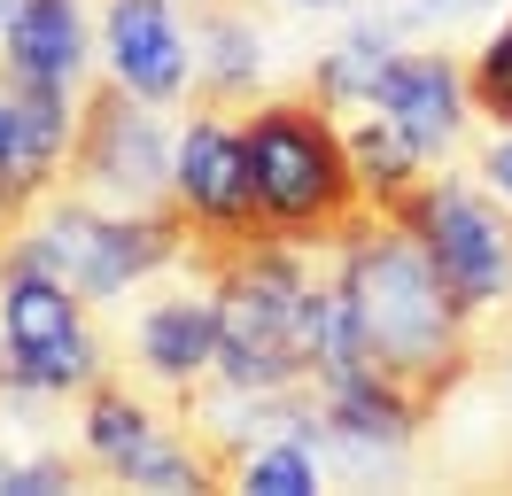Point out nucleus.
I'll use <instances>...</instances> for the list:
<instances>
[{
	"mask_svg": "<svg viewBox=\"0 0 512 496\" xmlns=\"http://www.w3.org/2000/svg\"><path fill=\"white\" fill-rule=\"evenodd\" d=\"M0 365H8V334H0Z\"/></svg>",
	"mask_w": 512,
	"mask_h": 496,
	"instance_id": "18",
	"label": "nucleus"
},
{
	"mask_svg": "<svg viewBox=\"0 0 512 496\" xmlns=\"http://www.w3.org/2000/svg\"><path fill=\"white\" fill-rule=\"evenodd\" d=\"M295 8H342V0H295Z\"/></svg>",
	"mask_w": 512,
	"mask_h": 496,
	"instance_id": "17",
	"label": "nucleus"
},
{
	"mask_svg": "<svg viewBox=\"0 0 512 496\" xmlns=\"http://www.w3.org/2000/svg\"><path fill=\"white\" fill-rule=\"evenodd\" d=\"M233 109H194L171 155V202L187 210V241H218V233H272L256 217V179H249V140Z\"/></svg>",
	"mask_w": 512,
	"mask_h": 496,
	"instance_id": "6",
	"label": "nucleus"
},
{
	"mask_svg": "<svg viewBox=\"0 0 512 496\" xmlns=\"http://www.w3.org/2000/svg\"><path fill=\"white\" fill-rule=\"evenodd\" d=\"M140 365L171 380L179 396L202 388L210 372H218V295L202 287V295H171V303H148L140 310Z\"/></svg>",
	"mask_w": 512,
	"mask_h": 496,
	"instance_id": "10",
	"label": "nucleus"
},
{
	"mask_svg": "<svg viewBox=\"0 0 512 496\" xmlns=\"http://www.w3.org/2000/svg\"><path fill=\"white\" fill-rule=\"evenodd\" d=\"M187 47H194V109H249L264 78V24L241 0H187Z\"/></svg>",
	"mask_w": 512,
	"mask_h": 496,
	"instance_id": "8",
	"label": "nucleus"
},
{
	"mask_svg": "<svg viewBox=\"0 0 512 496\" xmlns=\"http://www.w3.org/2000/svg\"><path fill=\"white\" fill-rule=\"evenodd\" d=\"M481 179H489V194H497V202H512V140H497V148L481 155Z\"/></svg>",
	"mask_w": 512,
	"mask_h": 496,
	"instance_id": "15",
	"label": "nucleus"
},
{
	"mask_svg": "<svg viewBox=\"0 0 512 496\" xmlns=\"http://www.w3.org/2000/svg\"><path fill=\"white\" fill-rule=\"evenodd\" d=\"M101 55L148 101H179L194 78V47H187V16L179 0H109L101 16Z\"/></svg>",
	"mask_w": 512,
	"mask_h": 496,
	"instance_id": "7",
	"label": "nucleus"
},
{
	"mask_svg": "<svg viewBox=\"0 0 512 496\" xmlns=\"http://www.w3.org/2000/svg\"><path fill=\"white\" fill-rule=\"evenodd\" d=\"M171 155L179 140L163 132L156 101L132 93L117 70L78 101V132L63 155V186L109 210H163L171 202Z\"/></svg>",
	"mask_w": 512,
	"mask_h": 496,
	"instance_id": "3",
	"label": "nucleus"
},
{
	"mask_svg": "<svg viewBox=\"0 0 512 496\" xmlns=\"http://www.w3.org/2000/svg\"><path fill=\"white\" fill-rule=\"evenodd\" d=\"M466 93H474V117L512 124V8H505V24L481 39V55L466 62Z\"/></svg>",
	"mask_w": 512,
	"mask_h": 496,
	"instance_id": "13",
	"label": "nucleus"
},
{
	"mask_svg": "<svg viewBox=\"0 0 512 496\" xmlns=\"http://www.w3.org/2000/svg\"><path fill=\"white\" fill-rule=\"evenodd\" d=\"M78 287H63L55 272L32 264H0V334H8V365L0 388L8 396H86L101 380V349L78 318Z\"/></svg>",
	"mask_w": 512,
	"mask_h": 496,
	"instance_id": "5",
	"label": "nucleus"
},
{
	"mask_svg": "<svg viewBox=\"0 0 512 496\" xmlns=\"http://www.w3.org/2000/svg\"><path fill=\"white\" fill-rule=\"evenodd\" d=\"M388 217L412 225L419 241H427L443 287L458 295V310H466L474 326L497 318V310H512V217L497 210L481 186L427 179V171H419V179L388 202Z\"/></svg>",
	"mask_w": 512,
	"mask_h": 496,
	"instance_id": "4",
	"label": "nucleus"
},
{
	"mask_svg": "<svg viewBox=\"0 0 512 496\" xmlns=\"http://www.w3.org/2000/svg\"><path fill=\"white\" fill-rule=\"evenodd\" d=\"M334 279H342V303H350V326H357V365H365L357 380L404 388L419 419L481 365L474 318L443 287L427 241L412 225H396L388 210H373L334 248Z\"/></svg>",
	"mask_w": 512,
	"mask_h": 496,
	"instance_id": "1",
	"label": "nucleus"
},
{
	"mask_svg": "<svg viewBox=\"0 0 512 496\" xmlns=\"http://www.w3.org/2000/svg\"><path fill=\"white\" fill-rule=\"evenodd\" d=\"M16 8H24V0H0V39H8V24H16Z\"/></svg>",
	"mask_w": 512,
	"mask_h": 496,
	"instance_id": "16",
	"label": "nucleus"
},
{
	"mask_svg": "<svg viewBox=\"0 0 512 496\" xmlns=\"http://www.w3.org/2000/svg\"><path fill=\"white\" fill-rule=\"evenodd\" d=\"M342 132H350V163H357V179H365V194H373V210H388V202L419 179V163H427V155H419L412 140L381 117V109H373V117H357V124H342Z\"/></svg>",
	"mask_w": 512,
	"mask_h": 496,
	"instance_id": "12",
	"label": "nucleus"
},
{
	"mask_svg": "<svg viewBox=\"0 0 512 496\" xmlns=\"http://www.w3.org/2000/svg\"><path fill=\"white\" fill-rule=\"evenodd\" d=\"M365 109H381L419 155H443L450 140H458L466 109H474V93H466V70L450 55H396L381 70V86H373Z\"/></svg>",
	"mask_w": 512,
	"mask_h": 496,
	"instance_id": "9",
	"label": "nucleus"
},
{
	"mask_svg": "<svg viewBox=\"0 0 512 496\" xmlns=\"http://www.w3.org/2000/svg\"><path fill=\"white\" fill-rule=\"evenodd\" d=\"M0 55L16 70H32V78L78 86V70H86V16H78V0H24L8 39H0Z\"/></svg>",
	"mask_w": 512,
	"mask_h": 496,
	"instance_id": "11",
	"label": "nucleus"
},
{
	"mask_svg": "<svg viewBox=\"0 0 512 496\" xmlns=\"http://www.w3.org/2000/svg\"><path fill=\"white\" fill-rule=\"evenodd\" d=\"M241 489H264V496H311V489H319L311 442H264V450L241 465Z\"/></svg>",
	"mask_w": 512,
	"mask_h": 496,
	"instance_id": "14",
	"label": "nucleus"
},
{
	"mask_svg": "<svg viewBox=\"0 0 512 496\" xmlns=\"http://www.w3.org/2000/svg\"><path fill=\"white\" fill-rule=\"evenodd\" d=\"M241 140H249V179H256V217L303 248L350 241L373 217V194L350 163V132L334 124V101L319 86L303 93H264L241 109Z\"/></svg>",
	"mask_w": 512,
	"mask_h": 496,
	"instance_id": "2",
	"label": "nucleus"
}]
</instances>
